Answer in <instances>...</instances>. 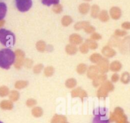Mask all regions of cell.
<instances>
[{"label": "cell", "mask_w": 130, "mask_h": 123, "mask_svg": "<svg viewBox=\"0 0 130 123\" xmlns=\"http://www.w3.org/2000/svg\"><path fill=\"white\" fill-rule=\"evenodd\" d=\"M17 8L20 12L29 11L32 5V0H15Z\"/></svg>", "instance_id": "obj_3"}, {"label": "cell", "mask_w": 130, "mask_h": 123, "mask_svg": "<svg viewBox=\"0 0 130 123\" xmlns=\"http://www.w3.org/2000/svg\"><path fill=\"white\" fill-rule=\"evenodd\" d=\"M7 11V6L5 3L0 2V20L5 18Z\"/></svg>", "instance_id": "obj_5"}, {"label": "cell", "mask_w": 130, "mask_h": 123, "mask_svg": "<svg viewBox=\"0 0 130 123\" xmlns=\"http://www.w3.org/2000/svg\"><path fill=\"white\" fill-rule=\"evenodd\" d=\"M0 123H3V122H1V121H0Z\"/></svg>", "instance_id": "obj_7"}, {"label": "cell", "mask_w": 130, "mask_h": 123, "mask_svg": "<svg viewBox=\"0 0 130 123\" xmlns=\"http://www.w3.org/2000/svg\"><path fill=\"white\" fill-rule=\"evenodd\" d=\"M103 108H99L95 113V117L93 123H109V119L106 117Z\"/></svg>", "instance_id": "obj_4"}, {"label": "cell", "mask_w": 130, "mask_h": 123, "mask_svg": "<svg viewBox=\"0 0 130 123\" xmlns=\"http://www.w3.org/2000/svg\"><path fill=\"white\" fill-rule=\"evenodd\" d=\"M42 3L46 6H51L52 5H57L59 3V0H42Z\"/></svg>", "instance_id": "obj_6"}, {"label": "cell", "mask_w": 130, "mask_h": 123, "mask_svg": "<svg viewBox=\"0 0 130 123\" xmlns=\"http://www.w3.org/2000/svg\"><path fill=\"white\" fill-rule=\"evenodd\" d=\"M15 60V54L9 48H3L0 51V68L8 69L11 67Z\"/></svg>", "instance_id": "obj_1"}, {"label": "cell", "mask_w": 130, "mask_h": 123, "mask_svg": "<svg viewBox=\"0 0 130 123\" xmlns=\"http://www.w3.org/2000/svg\"><path fill=\"white\" fill-rule=\"evenodd\" d=\"M0 42L6 47H11L15 45V36L10 31L4 28L0 29Z\"/></svg>", "instance_id": "obj_2"}]
</instances>
